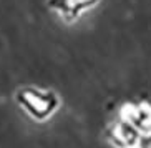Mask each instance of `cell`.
Instances as JSON below:
<instances>
[{"label": "cell", "mask_w": 151, "mask_h": 148, "mask_svg": "<svg viewBox=\"0 0 151 148\" xmlns=\"http://www.w3.org/2000/svg\"><path fill=\"white\" fill-rule=\"evenodd\" d=\"M138 145H139V148H151V131L143 135L138 142Z\"/></svg>", "instance_id": "4"}, {"label": "cell", "mask_w": 151, "mask_h": 148, "mask_svg": "<svg viewBox=\"0 0 151 148\" xmlns=\"http://www.w3.org/2000/svg\"><path fill=\"white\" fill-rule=\"evenodd\" d=\"M17 102L18 105L35 120H45L55 112L60 105L58 95L52 90H38L33 87L17 92Z\"/></svg>", "instance_id": "1"}, {"label": "cell", "mask_w": 151, "mask_h": 148, "mask_svg": "<svg viewBox=\"0 0 151 148\" xmlns=\"http://www.w3.org/2000/svg\"><path fill=\"white\" fill-rule=\"evenodd\" d=\"M110 138L118 148H131L138 142V130L131 123L121 120L113 125Z\"/></svg>", "instance_id": "3"}, {"label": "cell", "mask_w": 151, "mask_h": 148, "mask_svg": "<svg viewBox=\"0 0 151 148\" xmlns=\"http://www.w3.org/2000/svg\"><path fill=\"white\" fill-rule=\"evenodd\" d=\"M100 0H48V7L57 10L68 22L76 20L78 15L86 9H91Z\"/></svg>", "instance_id": "2"}]
</instances>
